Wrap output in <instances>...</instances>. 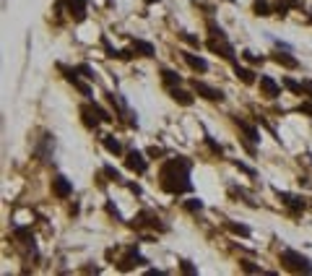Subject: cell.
I'll return each mask as SVG.
<instances>
[{
	"label": "cell",
	"mask_w": 312,
	"mask_h": 276,
	"mask_svg": "<svg viewBox=\"0 0 312 276\" xmlns=\"http://www.w3.org/2000/svg\"><path fill=\"white\" fill-rule=\"evenodd\" d=\"M162 188L167 193H185L193 188L190 182V162L177 157V159H169L162 167Z\"/></svg>",
	"instance_id": "obj_1"
},
{
	"label": "cell",
	"mask_w": 312,
	"mask_h": 276,
	"mask_svg": "<svg viewBox=\"0 0 312 276\" xmlns=\"http://www.w3.org/2000/svg\"><path fill=\"white\" fill-rule=\"evenodd\" d=\"M281 263H284V268L296 271V273H312V260L304 258L302 253H296V250H284L281 253Z\"/></svg>",
	"instance_id": "obj_2"
},
{
	"label": "cell",
	"mask_w": 312,
	"mask_h": 276,
	"mask_svg": "<svg viewBox=\"0 0 312 276\" xmlns=\"http://www.w3.org/2000/svg\"><path fill=\"white\" fill-rule=\"evenodd\" d=\"M125 167H128V170H133V172H138V175H143L148 164H146V159H143V154H140V151L130 149L128 157H125Z\"/></svg>",
	"instance_id": "obj_3"
},
{
	"label": "cell",
	"mask_w": 312,
	"mask_h": 276,
	"mask_svg": "<svg viewBox=\"0 0 312 276\" xmlns=\"http://www.w3.org/2000/svg\"><path fill=\"white\" fill-rule=\"evenodd\" d=\"M208 50L211 52H218L221 57H226V60H234V47L224 39V37H213L211 42H208Z\"/></svg>",
	"instance_id": "obj_4"
},
{
	"label": "cell",
	"mask_w": 312,
	"mask_h": 276,
	"mask_svg": "<svg viewBox=\"0 0 312 276\" xmlns=\"http://www.w3.org/2000/svg\"><path fill=\"white\" fill-rule=\"evenodd\" d=\"M195 91H198L203 99H208V102H221L224 99V91L221 89H213V86L203 84V81H195Z\"/></svg>",
	"instance_id": "obj_5"
},
{
	"label": "cell",
	"mask_w": 312,
	"mask_h": 276,
	"mask_svg": "<svg viewBox=\"0 0 312 276\" xmlns=\"http://www.w3.org/2000/svg\"><path fill=\"white\" fill-rule=\"evenodd\" d=\"M52 193H55L57 198H68V195L73 193V185H70V180H68V177H62V175L52 177Z\"/></svg>",
	"instance_id": "obj_6"
},
{
	"label": "cell",
	"mask_w": 312,
	"mask_h": 276,
	"mask_svg": "<svg viewBox=\"0 0 312 276\" xmlns=\"http://www.w3.org/2000/svg\"><path fill=\"white\" fill-rule=\"evenodd\" d=\"M146 263H148V260H146L143 255H138V253H135V248H130V250H128V255H125V258L120 260V268H122V271H130L133 266H146Z\"/></svg>",
	"instance_id": "obj_7"
},
{
	"label": "cell",
	"mask_w": 312,
	"mask_h": 276,
	"mask_svg": "<svg viewBox=\"0 0 312 276\" xmlns=\"http://www.w3.org/2000/svg\"><path fill=\"white\" fill-rule=\"evenodd\" d=\"M60 71L65 73V79H68V81H70V84H73L78 91H81L84 97H91V89H89L86 84H81V81H78V68H73V71H70V68H62V65H60Z\"/></svg>",
	"instance_id": "obj_8"
},
{
	"label": "cell",
	"mask_w": 312,
	"mask_h": 276,
	"mask_svg": "<svg viewBox=\"0 0 312 276\" xmlns=\"http://www.w3.org/2000/svg\"><path fill=\"white\" fill-rule=\"evenodd\" d=\"M278 198L284 201L291 211H304V198H299V195H291V193H284V190H278Z\"/></svg>",
	"instance_id": "obj_9"
},
{
	"label": "cell",
	"mask_w": 312,
	"mask_h": 276,
	"mask_svg": "<svg viewBox=\"0 0 312 276\" xmlns=\"http://www.w3.org/2000/svg\"><path fill=\"white\" fill-rule=\"evenodd\" d=\"M65 6H68L70 16L75 21H84L86 19V0H65Z\"/></svg>",
	"instance_id": "obj_10"
},
{
	"label": "cell",
	"mask_w": 312,
	"mask_h": 276,
	"mask_svg": "<svg viewBox=\"0 0 312 276\" xmlns=\"http://www.w3.org/2000/svg\"><path fill=\"white\" fill-rule=\"evenodd\" d=\"M260 89H263V94L268 97V99H276L278 97V84L271 79V76H260Z\"/></svg>",
	"instance_id": "obj_11"
},
{
	"label": "cell",
	"mask_w": 312,
	"mask_h": 276,
	"mask_svg": "<svg viewBox=\"0 0 312 276\" xmlns=\"http://www.w3.org/2000/svg\"><path fill=\"white\" fill-rule=\"evenodd\" d=\"M182 57H185V63L190 65V68H195V71H208V63L203 57H198V55H193V52H182Z\"/></svg>",
	"instance_id": "obj_12"
},
{
	"label": "cell",
	"mask_w": 312,
	"mask_h": 276,
	"mask_svg": "<svg viewBox=\"0 0 312 276\" xmlns=\"http://www.w3.org/2000/svg\"><path fill=\"white\" fill-rule=\"evenodd\" d=\"M133 52H140L143 57H153V44H148L143 39H133Z\"/></svg>",
	"instance_id": "obj_13"
},
{
	"label": "cell",
	"mask_w": 312,
	"mask_h": 276,
	"mask_svg": "<svg viewBox=\"0 0 312 276\" xmlns=\"http://www.w3.org/2000/svg\"><path fill=\"white\" fill-rule=\"evenodd\" d=\"M234 73H237V79H242V84H255V73L242 68L240 63H234Z\"/></svg>",
	"instance_id": "obj_14"
},
{
	"label": "cell",
	"mask_w": 312,
	"mask_h": 276,
	"mask_svg": "<svg viewBox=\"0 0 312 276\" xmlns=\"http://www.w3.org/2000/svg\"><path fill=\"white\" fill-rule=\"evenodd\" d=\"M169 94H172V99H175V102H180V104H193V97L190 94H187V91H182V89H177V86H172V91H169Z\"/></svg>",
	"instance_id": "obj_15"
},
{
	"label": "cell",
	"mask_w": 312,
	"mask_h": 276,
	"mask_svg": "<svg viewBox=\"0 0 312 276\" xmlns=\"http://www.w3.org/2000/svg\"><path fill=\"white\" fill-rule=\"evenodd\" d=\"M237 125H240V130L250 138V141H260V133H258L253 125H250V122H245V120H240V117H237Z\"/></svg>",
	"instance_id": "obj_16"
},
{
	"label": "cell",
	"mask_w": 312,
	"mask_h": 276,
	"mask_svg": "<svg viewBox=\"0 0 312 276\" xmlns=\"http://www.w3.org/2000/svg\"><path fill=\"white\" fill-rule=\"evenodd\" d=\"M296 6H299V0H278V3L273 6V11L278 13V16H286V11L296 8Z\"/></svg>",
	"instance_id": "obj_17"
},
{
	"label": "cell",
	"mask_w": 312,
	"mask_h": 276,
	"mask_svg": "<svg viewBox=\"0 0 312 276\" xmlns=\"http://www.w3.org/2000/svg\"><path fill=\"white\" fill-rule=\"evenodd\" d=\"M13 235L19 237L24 245H34V237H31V229H26V227H13Z\"/></svg>",
	"instance_id": "obj_18"
},
{
	"label": "cell",
	"mask_w": 312,
	"mask_h": 276,
	"mask_svg": "<svg viewBox=\"0 0 312 276\" xmlns=\"http://www.w3.org/2000/svg\"><path fill=\"white\" fill-rule=\"evenodd\" d=\"M273 60H276L278 65H284V68H296V65H299V60H296V57L281 55V52H276V55H273Z\"/></svg>",
	"instance_id": "obj_19"
},
{
	"label": "cell",
	"mask_w": 312,
	"mask_h": 276,
	"mask_svg": "<svg viewBox=\"0 0 312 276\" xmlns=\"http://www.w3.org/2000/svg\"><path fill=\"white\" fill-rule=\"evenodd\" d=\"M104 149L109 151V154H120L122 151V146H120V141L115 135H104Z\"/></svg>",
	"instance_id": "obj_20"
},
{
	"label": "cell",
	"mask_w": 312,
	"mask_h": 276,
	"mask_svg": "<svg viewBox=\"0 0 312 276\" xmlns=\"http://www.w3.org/2000/svg\"><path fill=\"white\" fill-rule=\"evenodd\" d=\"M162 79H164L167 86H175V84L180 86V84H182V79H180V76H177L175 71H162Z\"/></svg>",
	"instance_id": "obj_21"
},
{
	"label": "cell",
	"mask_w": 312,
	"mask_h": 276,
	"mask_svg": "<svg viewBox=\"0 0 312 276\" xmlns=\"http://www.w3.org/2000/svg\"><path fill=\"white\" fill-rule=\"evenodd\" d=\"M81 115H84V122H86L89 128H97V117H91V115H94V107H91V104H89V107H84Z\"/></svg>",
	"instance_id": "obj_22"
},
{
	"label": "cell",
	"mask_w": 312,
	"mask_h": 276,
	"mask_svg": "<svg viewBox=\"0 0 312 276\" xmlns=\"http://www.w3.org/2000/svg\"><path fill=\"white\" fill-rule=\"evenodd\" d=\"M255 13H258V16H271V6L268 3H265V0H255Z\"/></svg>",
	"instance_id": "obj_23"
},
{
	"label": "cell",
	"mask_w": 312,
	"mask_h": 276,
	"mask_svg": "<svg viewBox=\"0 0 312 276\" xmlns=\"http://www.w3.org/2000/svg\"><path fill=\"white\" fill-rule=\"evenodd\" d=\"M102 44H104V50H107V57H120V55H122V50H115L112 44H109V39H107V37L102 39Z\"/></svg>",
	"instance_id": "obj_24"
},
{
	"label": "cell",
	"mask_w": 312,
	"mask_h": 276,
	"mask_svg": "<svg viewBox=\"0 0 312 276\" xmlns=\"http://www.w3.org/2000/svg\"><path fill=\"white\" fill-rule=\"evenodd\" d=\"M284 86H286L289 91H294V94H304V91H302V84H296L294 79H284Z\"/></svg>",
	"instance_id": "obj_25"
},
{
	"label": "cell",
	"mask_w": 312,
	"mask_h": 276,
	"mask_svg": "<svg viewBox=\"0 0 312 276\" xmlns=\"http://www.w3.org/2000/svg\"><path fill=\"white\" fill-rule=\"evenodd\" d=\"M226 227L231 229L234 235H242V237H247V235H250V229H247L245 224H226Z\"/></svg>",
	"instance_id": "obj_26"
},
{
	"label": "cell",
	"mask_w": 312,
	"mask_h": 276,
	"mask_svg": "<svg viewBox=\"0 0 312 276\" xmlns=\"http://www.w3.org/2000/svg\"><path fill=\"white\" fill-rule=\"evenodd\" d=\"M185 209H187V211H200L203 203L198 201V198H190V201H185Z\"/></svg>",
	"instance_id": "obj_27"
},
{
	"label": "cell",
	"mask_w": 312,
	"mask_h": 276,
	"mask_svg": "<svg viewBox=\"0 0 312 276\" xmlns=\"http://www.w3.org/2000/svg\"><path fill=\"white\" fill-rule=\"evenodd\" d=\"M104 172H107V175H109V177H112V180H115V182H122V175H120V172H117V170H115V167H104Z\"/></svg>",
	"instance_id": "obj_28"
},
{
	"label": "cell",
	"mask_w": 312,
	"mask_h": 276,
	"mask_svg": "<svg viewBox=\"0 0 312 276\" xmlns=\"http://www.w3.org/2000/svg\"><path fill=\"white\" fill-rule=\"evenodd\" d=\"M91 107H94V110H97V115H99V117H102L104 122H109V120H112V117H109V112L104 110V107H99V104H91Z\"/></svg>",
	"instance_id": "obj_29"
},
{
	"label": "cell",
	"mask_w": 312,
	"mask_h": 276,
	"mask_svg": "<svg viewBox=\"0 0 312 276\" xmlns=\"http://www.w3.org/2000/svg\"><path fill=\"white\" fill-rule=\"evenodd\" d=\"M180 37H182V39H185L187 44H193V47H200V42H198V37H193V34H187V32H182Z\"/></svg>",
	"instance_id": "obj_30"
},
{
	"label": "cell",
	"mask_w": 312,
	"mask_h": 276,
	"mask_svg": "<svg viewBox=\"0 0 312 276\" xmlns=\"http://www.w3.org/2000/svg\"><path fill=\"white\" fill-rule=\"evenodd\" d=\"M234 167H237L240 172H247V175H253V177H255V170H253V167H247V164H242V162H234Z\"/></svg>",
	"instance_id": "obj_31"
},
{
	"label": "cell",
	"mask_w": 312,
	"mask_h": 276,
	"mask_svg": "<svg viewBox=\"0 0 312 276\" xmlns=\"http://www.w3.org/2000/svg\"><path fill=\"white\" fill-rule=\"evenodd\" d=\"M242 57L247 60V63H263V57H258V55H253V52H242Z\"/></svg>",
	"instance_id": "obj_32"
},
{
	"label": "cell",
	"mask_w": 312,
	"mask_h": 276,
	"mask_svg": "<svg viewBox=\"0 0 312 276\" xmlns=\"http://www.w3.org/2000/svg\"><path fill=\"white\" fill-rule=\"evenodd\" d=\"M206 141H208V146H211V151H213V154H221V146H218V144L213 141L211 135H206Z\"/></svg>",
	"instance_id": "obj_33"
},
{
	"label": "cell",
	"mask_w": 312,
	"mask_h": 276,
	"mask_svg": "<svg viewBox=\"0 0 312 276\" xmlns=\"http://www.w3.org/2000/svg\"><path fill=\"white\" fill-rule=\"evenodd\" d=\"M182 271H185V273H198V268L190 263V260H182Z\"/></svg>",
	"instance_id": "obj_34"
},
{
	"label": "cell",
	"mask_w": 312,
	"mask_h": 276,
	"mask_svg": "<svg viewBox=\"0 0 312 276\" xmlns=\"http://www.w3.org/2000/svg\"><path fill=\"white\" fill-rule=\"evenodd\" d=\"M299 112L302 115H312V102H302L299 104Z\"/></svg>",
	"instance_id": "obj_35"
},
{
	"label": "cell",
	"mask_w": 312,
	"mask_h": 276,
	"mask_svg": "<svg viewBox=\"0 0 312 276\" xmlns=\"http://www.w3.org/2000/svg\"><path fill=\"white\" fill-rule=\"evenodd\" d=\"M208 29H211V34H213V37H224V29H221V26H216V24H208Z\"/></svg>",
	"instance_id": "obj_36"
},
{
	"label": "cell",
	"mask_w": 312,
	"mask_h": 276,
	"mask_svg": "<svg viewBox=\"0 0 312 276\" xmlns=\"http://www.w3.org/2000/svg\"><path fill=\"white\" fill-rule=\"evenodd\" d=\"M242 268H245V271H250V273H258V271H260L258 266H253V263H250V260H242Z\"/></svg>",
	"instance_id": "obj_37"
},
{
	"label": "cell",
	"mask_w": 312,
	"mask_h": 276,
	"mask_svg": "<svg viewBox=\"0 0 312 276\" xmlns=\"http://www.w3.org/2000/svg\"><path fill=\"white\" fill-rule=\"evenodd\" d=\"M78 73H84L86 79H94V71H91L89 65H78Z\"/></svg>",
	"instance_id": "obj_38"
},
{
	"label": "cell",
	"mask_w": 312,
	"mask_h": 276,
	"mask_svg": "<svg viewBox=\"0 0 312 276\" xmlns=\"http://www.w3.org/2000/svg\"><path fill=\"white\" fill-rule=\"evenodd\" d=\"M302 91L312 97V81H302Z\"/></svg>",
	"instance_id": "obj_39"
},
{
	"label": "cell",
	"mask_w": 312,
	"mask_h": 276,
	"mask_svg": "<svg viewBox=\"0 0 312 276\" xmlns=\"http://www.w3.org/2000/svg\"><path fill=\"white\" fill-rule=\"evenodd\" d=\"M148 157H162V149H156V146H151V149H148Z\"/></svg>",
	"instance_id": "obj_40"
}]
</instances>
